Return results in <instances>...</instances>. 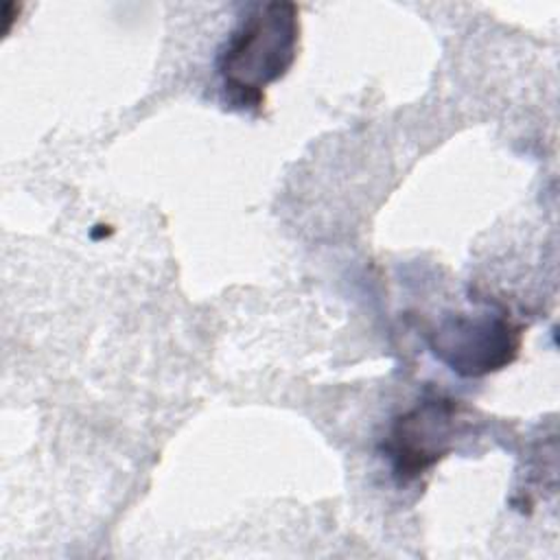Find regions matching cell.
<instances>
[{"mask_svg": "<svg viewBox=\"0 0 560 560\" xmlns=\"http://www.w3.org/2000/svg\"><path fill=\"white\" fill-rule=\"evenodd\" d=\"M433 357L464 378H481L508 368L521 352L523 326L490 304L475 313H448L427 332Z\"/></svg>", "mask_w": 560, "mask_h": 560, "instance_id": "7a4b0ae2", "label": "cell"}, {"mask_svg": "<svg viewBox=\"0 0 560 560\" xmlns=\"http://www.w3.org/2000/svg\"><path fill=\"white\" fill-rule=\"evenodd\" d=\"M300 46V9L289 0L254 4L217 52L225 101L258 109L265 92L293 66Z\"/></svg>", "mask_w": 560, "mask_h": 560, "instance_id": "6da1fadb", "label": "cell"}, {"mask_svg": "<svg viewBox=\"0 0 560 560\" xmlns=\"http://www.w3.org/2000/svg\"><path fill=\"white\" fill-rule=\"evenodd\" d=\"M468 429L470 411L462 400L424 394L413 407L394 418L381 451L398 481L407 483L442 462Z\"/></svg>", "mask_w": 560, "mask_h": 560, "instance_id": "3957f363", "label": "cell"}]
</instances>
